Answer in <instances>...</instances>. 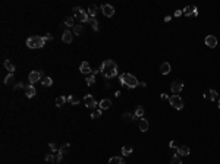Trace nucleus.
Here are the masks:
<instances>
[{
	"mask_svg": "<svg viewBox=\"0 0 220 164\" xmlns=\"http://www.w3.org/2000/svg\"><path fill=\"white\" fill-rule=\"evenodd\" d=\"M48 147H50V149H52V152H54V154L59 152V149H57V147H56V144H54V142H50V144H48Z\"/></svg>",
	"mask_w": 220,
	"mask_h": 164,
	"instance_id": "38",
	"label": "nucleus"
},
{
	"mask_svg": "<svg viewBox=\"0 0 220 164\" xmlns=\"http://www.w3.org/2000/svg\"><path fill=\"white\" fill-rule=\"evenodd\" d=\"M100 72H101L103 76L107 78V79L115 78L117 75V65L113 60H104L101 63V66H100Z\"/></svg>",
	"mask_w": 220,
	"mask_h": 164,
	"instance_id": "1",
	"label": "nucleus"
},
{
	"mask_svg": "<svg viewBox=\"0 0 220 164\" xmlns=\"http://www.w3.org/2000/svg\"><path fill=\"white\" fill-rule=\"evenodd\" d=\"M69 149H71V145H69V144H63V145L59 148V154H62V155H66V154L69 152Z\"/></svg>",
	"mask_w": 220,
	"mask_h": 164,
	"instance_id": "24",
	"label": "nucleus"
},
{
	"mask_svg": "<svg viewBox=\"0 0 220 164\" xmlns=\"http://www.w3.org/2000/svg\"><path fill=\"white\" fill-rule=\"evenodd\" d=\"M170 89H172V92L173 94H179L182 89H184V82L181 81V79H176V81H173L172 82V87H170Z\"/></svg>",
	"mask_w": 220,
	"mask_h": 164,
	"instance_id": "6",
	"label": "nucleus"
},
{
	"mask_svg": "<svg viewBox=\"0 0 220 164\" xmlns=\"http://www.w3.org/2000/svg\"><path fill=\"white\" fill-rule=\"evenodd\" d=\"M110 106H112V100H109V98H104L98 102V108L100 110H107Z\"/></svg>",
	"mask_w": 220,
	"mask_h": 164,
	"instance_id": "16",
	"label": "nucleus"
},
{
	"mask_svg": "<svg viewBox=\"0 0 220 164\" xmlns=\"http://www.w3.org/2000/svg\"><path fill=\"white\" fill-rule=\"evenodd\" d=\"M46 44V38L40 35H32L27 40V47L29 48H41Z\"/></svg>",
	"mask_w": 220,
	"mask_h": 164,
	"instance_id": "3",
	"label": "nucleus"
},
{
	"mask_svg": "<svg viewBox=\"0 0 220 164\" xmlns=\"http://www.w3.org/2000/svg\"><path fill=\"white\" fill-rule=\"evenodd\" d=\"M74 15L79 19V20H81V22H88V19H89V15H88V12H84V10L81 9V7H78V6H75L74 9Z\"/></svg>",
	"mask_w": 220,
	"mask_h": 164,
	"instance_id": "4",
	"label": "nucleus"
},
{
	"mask_svg": "<svg viewBox=\"0 0 220 164\" xmlns=\"http://www.w3.org/2000/svg\"><path fill=\"white\" fill-rule=\"evenodd\" d=\"M13 82H15L13 73H9V75L5 78V85H13Z\"/></svg>",
	"mask_w": 220,
	"mask_h": 164,
	"instance_id": "27",
	"label": "nucleus"
},
{
	"mask_svg": "<svg viewBox=\"0 0 220 164\" xmlns=\"http://www.w3.org/2000/svg\"><path fill=\"white\" fill-rule=\"evenodd\" d=\"M97 10H98V7L95 5H89L88 6V15H89V18H95Z\"/></svg>",
	"mask_w": 220,
	"mask_h": 164,
	"instance_id": "21",
	"label": "nucleus"
},
{
	"mask_svg": "<svg viewBox=\"0 0 220 164\" xmlns=\"http://www.w3.org/2000/svg\"><path fill=\"white\" fill-rule=\"evenodd\" d=\"M204 98L208 101H214L217 98V92L214 89H205L204 91Z\"/></svg>",
	"mask_w": 220,
	"mask_h": 164,
	"instance_id": "12",
	"label": "nucleus"
},
{
	"mask_svg": "<svg viewBox=\"0 0 220 164\" xmlns=\"http://www.w3.org/2000/svg\"><path fill=\"white\" fill-rule=\"evenodd\" d=\"M98 72H100V69H93V72H91V73H93V75L95 76V75L98 73Z\"/></svg>",
	"mask_w": 220,
	"mask_h": 164,
	"instance_id": "44",
	"label": "nucleus"
},
{
	"mask_svg": "<svg viewBox=\"0 0 220 164\" xmlns=\"http://www.w3.org/2000/svg\"><path fill=\"white\" fill-rule=\"evenodd\" d=\"M87 24H89V25H91V26H93V29L95 31V32L98 31V22H97V19H95V18H89Z\"/></svg>",
	"mask_w": 220,
	"mask_h": 164,
	"instance_id": "26",
	"label": "nucleus"
},
{
	"mask_svg": "<svg viewBox=\"0 0 220 164\" xmlns=\"http://www.w3.org/2000/svg\"><path fill=\"white\" fill-rule=\"evenodd\" d=\"M142 116H144V108L142 107H137L135 114H134V120H139Z\"/></svg>",
	"mask_w": 220,
	"mask_h": 164,
	"instance_id": "23",
	"label": "nucleus"
},
{
	"mask_svg": "<svg viewBox=\"0 0 220 164\" xmlns=\"http://www.w3.org/2000/svg\"><path fill=\"white\" fill-rule=\"evenodd\" d=\"M35 88H34V85H31V84H29V85H27L25 87V95L28 97V98H32L34 95H35Z\"/></svg>",
	"mask_w": 220,
	"mask_h": 164,
	"instance_id": "17",
	"label": "nucleus"
},
{
	"mask_svg": "<svg viewBox=\"0 0 220 164\" xmlns=\"http://www.w3.org/2000/svg\"><path fill=\"white\" fill-rule=\"evenodd\" d=\"M68 101L71 102L72 106H76L78 102H79V98H78V97H75V95H69V97H68Z\"/></svg>",
	"mask_w": 220,
	"mask_h": 164,
	"instance_id": "31",
	"label": "nucleus"
},
{
	"mask_svg": "<svg viewBox=\"0 0 220 164\" xmlns=\"http://www.w3.org/2000/svg\"><path fill=\"white\" fill-rule=\"evenodd\" d=\"M66 101H68V97L65 95H60V97H57L56 98V107H62L66 104Z\"/></svg>",
	"mask_w": 220,
	"mask_h": 164,
	"instance_id": "22",
	"label": "nucleus"
},
{
	"mask_svg": "<svg viewBox=\"0 0 220 164\" xmlns=\"http://www.w3.org/2000/svg\"><path fill=\"white\" fill-rule=\"evenodd\" d=\"M79 70H81V73H84V75H88L89 72H93V70H91V66H89L88 62H82L81 66H79Z\"/></svg>",
	"mask_w": 220,
	"mask_h": 164,
	"instance_id": "14",
	"label": "nucleus"
},
{
	"mask_svg": "<svg viewBox=\"0 0 220 164\" xmlns=\"http://www.w3.org/2000/svg\"><path fill=\"white\" fill-rule=\"evenodd\" d=\"M3 65H5V67L9 70V73H13V72L16 70V67H15V65L12 63V62L11 60H5L3 62Z\"/></svg>",
	"mask_w": 220,
	"mask_h": 164,
	"instance_id": "19",
	"label": "nucleus"
},
{
	"mask_svg": "<svg viewBox=\"0 0 220 164\" xmlns=\"http://www.w3.org/2000/svg\"><path fill=\"white\" fill-rule=\"evenodd\" d=\"M182 12H184L185 16H197L198 15V9H197V6H186Z\"/></svg>",
	"mask_w": 220,
	"mask_h": 164,
	"instance_id": "10",
	"label": "nucleus"
},
{
	"mask_svg": "<svg viewBox=\"0 0 220 164\" xmlns=\"http://www.w3.org/2000/svg\"><path fill=\"white\" fill-rule=\"evenodd\" d=\"M204 43H205V46H207V47H210V48H214V47L217 46V38H216L214 35H207V37H205V40H204Z\"/></svg>",
	"mask_w": 220,
	"mask_h": 164,
	"instance_id": "11",
	"label": "nucleus"
},
{
	"mask_svg": "<svg viewBox=\"0 0 220 164\" xmlns=\"http://www.w3.org/2000/svg\"><path fill=\"white\" fill-rule=\"evenodd\" d=\"M41 78H43V72H41V70H32L31 73H29V76H28L29 82H31V85L34 84V82L40 81Z\"/></svg>",
	"mask_w": 220,
	"mask_h": 164,
	"instance_id": "9",
	"label": "nucleus"
},
{
	"mask_svg": "<svg viewBox=\"0 0 220 164\" xmlns=\"http://www.w3.org/2000/svg\"><path fill=\"white\" fill-rule=\"evenodd\" d=\"M122 119H123L125 122H131V120H134V116L129 114V113H123V114H122Z\"/></svg>",
	"mask_w": 220,
	"mask_h": 164,
	"instance_id": "37",
	"label": "nucleus"
},
{
	"mask_svg": "<svg viewBox=\"0 0 220 164\" xmlns=\"http://www.w3.org/2000/svg\"><path fill=\"white\" fill-rule=\"evenodd\" d=\"M169 102H170V106L173 107V108H176V110H182L184 108V101H182V98L179 97V95H172V97H169Z\"/></svg>",
	"mask_w": 220,
	"mask_h": 164,
	"instance_id": "5",
	"label": "nucleus"
},
{
	"mask_svg": "<svg viewBox=\"0 0 220 164\" xmlns=\"http://www.w3.org/2000/svg\"><path fill=\"white\" fill-rule=\"evenodd\" d=\"M85 82H87V85L88 87H91V85H94L95 84V76L91 73V75H87V79H85Z\"/></svg>",
	"mask_w": 220,
	"mask_h": 164,
	"instance_id": "28",
	"label": "nucleus"
},
{
	"mask_svg": "<svg viewBox=\"0 0 220 164\" xmlns=\"http://www.w3.org/2000/svg\"><path fill=\"white\" fill-rule=\"evenodd\" d=\"M46 161L47 163H56V155H53V154H47V155H46Z\"/></svg>",
	"mask_w": 220,
	"mask_h": 164,
	"instance_id": "36",
	"label": "nucleus"
},
{
	"mask_svg": "<svg viewBox=\"0 0 220 164\" xmlns=\"http://www.w3.org/2000/svg\"><path fill=\"white\" fill-rule=\"evenodd\" d=\"M82 31H84V26L79 24V25H75L74 26V34H76V35H79V34H82Z\"/></svg>",
	"mask_w": 220,
	"mask_h": 164,
	"instance_id": "33",
	"label": "nucleus"
},
{
	"mask_svg": "<svg viewBox=\"0 0 220 164\" xmlns=\"http://www.w3.org/2000/svg\"><path fill=\"white\" fill-rule=\"evenodd\" d=\"M25 87H27V85H24L22 82H18V84H15V85H13V89H15V91L21 89V88H24V89H25Z\"/></svg>",
	"mask_w": 220,
	"mask_h": 164,
	"instance_id": "39",
	"label": "nucleus"
},
{
	"mask_svg": "<svg viewBox=\"0 0 220 164\" xmlns=\"http://www.w3.org/2000/svg\"><path fill=\"white\" fill-rule=\"evenodd\" d=\"M138 128H139V130H141V132H147L148 130V120L141 117V119L138 120Z\"/></svg>",
	"mask_w": 220,
	"mask_h": 164,
	"instance_id": "15",
	"label": "nucleus"
},
{
	"mask_svg": "<svg viewBox=\"0 0 220 164\" xmlns=\"http://www.w3.org/2000/svg\"><path fill=\"white\" fill-rule=\"evenodd\" d=\"M160 97H162V100H169V97H167L166 94H162V95H160Z\"/></svg>",
	"mask_w": 220,
	"mask_h": 164,
	"instance_id": "46",
	"label": "nucleus"
},
{
	"mask_svg": "<svg viewBox=\"0 0 220 164\" xmlns=\"http://www.w3.org/2000/svg\"><path fill=\"white\" fill-rule=\"evenodd\" d=\"M72 38H74V34L69 29H66L65 32L62 34V41H63V43H68V44L72 43Z\"/></svg>",
	"mask_w": 220,
	"mask_h": 164,
	"instance_id": "13",
	"label": "nucleus"
},
{
	"mask_svg": "<svg viewBox=\"0 0 220 164\" xmlns=\"http://www.w3.org/2000/svg\"><path fill=\"white\" fill-rule=\"evenodd\" d=\"M109 164H125L122 157H112L109 160Z\"/></svg>",
	"mask_w": 220,
	"mask_h": 164,
	"instance_id": "25",
	"label": "nucleus"
},
{
	"mask_svg": "<svg viewBox=\"0 0 220 164\" xmlns=\"http://www.w3.org/2000/svg\"><path fill=\"white\" fill-rule=\"evenodd\" d=\"M160 72H162L163 75H167L169 72H170V63H167V62L162 63V66H160Z\"/></svg>",
	"mask_w": 220,
	"mask_h": 164,
	"instance_id": "20",
	"label": "nucleus"
},
{
	"mask_svg": "<svg viewBox=\"0 0 220 164\" xmlns=\"http://www.w3.org/2000/svg\"><path fill=\"white\" fill-rule=\"evenodd\" d=\"M219 108H220V100H219Z\"/></svg>",
	"mask_w": 220,
	"mask_h": 164,
	"instance_id": "47",
	"label": "nucleus"
},
{
	"mask_svg": "<svg viewBox=\"0 0 220 164\" xmlns=\"http://www.w3.org/2000/svg\"><path fill=\"white\" fill-rule=\"evenodd\" d=\"M44 38H46V41H52V40H53V35H52V34H47Z\"/></svg>",
	"mask_w": 220,
	"mask_h": 164,
	"instance_id": "42",
	"label": "nucleus"
},
{
	"mask_svg": "<svg viewBox=\"0 0 220 164\" xmlns=\"http://www.w3.org/2000/svg\"><path fill=\"white\" fill-rule=\"evenodd\" d=\"M62 158H63V155L57 152V155H56V163H60V161H62Z\"/></svg>",
	"mask_w": 220,
	"mask_h": 164,
	"instance_id": "40",
	"label": "nucleus"
},
{
	"mask_svg": "<svg viewBox=\"0 0 220 164\" xmlns=\"http://www.w3.org/2000/svg\"><path fill=\"white\" fill-rule=\"evenodd\" d=\"M101 111H103V110H100V108L94 110V111L91 113V119H98L100 116H101Z\"/></svg>",
	"mask_w": 220,
	"mask_h": 164,
	"instance_id": "34",
	"label": "nucleus"
},
{
	"mask_svg": "<svg viewBox=\"0 0 220 164\" xmlns=\"http://www.w3.org/2000/svg\"><path fill=\"white\" fill-rule=\"evenodd\" d=\"M178 154L179 155H189V147H186V145H181V147H178Z\"/></svg>",
	"mask_w": 220,
	"mask_h": 164,
	"instance_id": "18",
	"label": "nucleus"
},
{
	"mask_svg": "<svg viewBox=\"0 0 220 164\" xmlns=\"http://www.w3.org/2000/svg\"><path fill=\"white\" fill-rule=\"evenodd\" d=\"M100 9H101L103 15H104V16H107V18H112V16L115 15V7H113L112 5H103Z\"/></svg>",
	"mask_w": 220,
	"mask_h": 164,
	"instance_id": "8",
	"label": "nucleus"
},
{
	"mask_svg": "<svg viewBox=\"0 0 220 164\" xmlns=\"http://www.w3.org/2000/svg\"><path fill=\"white\" fill-rule=\"evenodd\" d=\"M182 13H184L182 10H176V12H175V16H176V18H179V16H181Z\"/></svg>",
	"mask_w": 220,
	"mask_h": 164,
	"instance_id": "43",
	"label": "nucleus"
},
{
	"mask_svg": "<svg viewBox=\"0 0 220 164\" xmlns=\"http://www.w3.org/2000/svg\"><path fill=\"white\" fill-rule=\"evenodd\" d=\"M169 147H170V148H178V145H176V141H170V144H169Z\"/></svg>",
	"mask_w": 220,
	"mask_h": 164,
	"instance_id": "41",
	"label": "nucleus"
},
{
	"mask_svg": "<svg viewBox=\"0 0 220 164\" xmlns=\"http://www.w3.org/2000/svg\"><path fill=\"white\" fill-rule=\"evenodd\" d=\"M172 164H182V158L179 154H175V155L172 157Z\"/></svg>",
	"mask_w": 220,
	"mask_h": 164,
	"instance_id": "32",
	"label": "nucleus"
},
{
	"mask_svg": "<svg viewBox=\"0 0 220 164\" xmlns=\"http://www.w3.org/2000/svg\"><path fill=\"white\" fill-rule=\"evenodd\" d=\"M41 84H43V87H52L53 81H52V78H50V76H44L41 79Z\"/></svg>",
	"mask_w": 220,
	"mask_h": 164,
	"instance_id": "29",
	"label": "nucleus"
},
{
	"mask_svg": "<svg viewBox=\"0 0 220 164\" xmlns=\"http://www.w3.org/2000/svg\"><path fill=\"white\" fill-rule=\"evenodd\" d=\"M84 104H85V107H88V108H95V107H98V102L94 100V97H91V95H85L84 97Z\"/></svg>",
	"mask_w": 220,
	"mask_h": 164,
	"instance_id": "7",
	"label": "nucleus"
},
{
	"mask_svg": "<svg viewBox=\"0 0 220 164\" xmlns=\"http://www.w3.org/2000/svg\"><path fill=\"white\" fill-rule=\"evenodd\" d=\"M132 151H134L132 147H129V145L126 147V145H125V147H122V155H131Z\"/></svg>",
	"mask_w": 220,
	"mask_h": 164,
	"instance_id": "30",
	"label": "nucleus"
},
{
	"mask_svg": "<svg viewBox=\"0 0 220 164\" xmlns=\"http://www.w3.org/2000/svg\"><path fill=\"white\" fill-rule=\"evenodd\" d=\"M119 81H121V84L126 88H137L138 87V79L131 73H122L119 76Z\"/></svg>",
	"mask_w": 220,
	"mask_h": 164,
	"instance_id": "2",
	"label": "nucleus"
},
{
	"mask_svg": "<svg viewBox=\"0 0 220 164\" xmlns=\"http://www.w3.org/2000/svg\"><path fill=\"white\" fill-rule=\"evenodd\" d=\"M65 25H66V26H75V24H74V18H72V16L66 18V19H65Z\"/></svg>",
	"mask_w": 220,
	"mask_h": 164,
	"instance_id": "35",
	"label": "nucleus"
},
{
	"mask_svg": "<svg viewBox=\"0 0 220 164\" xmlns=\"http://www.w3.org/2000/svg\"><path fill=\"white\" fill-rule=\"evenodd\" d=\"M138 85L141 87V88H145V82H138Z\"/></svg>",
	"mask_w": 220,
	"mask_h": 164,
	"instance_id": "45",
	"label": "nucleus"
}]
</instances>
